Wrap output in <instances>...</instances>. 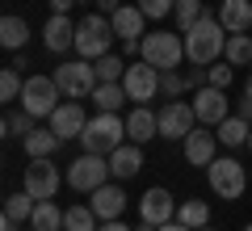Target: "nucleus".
<instances>
[{"label":"nucleus","instance_id":"1","mask_svg":"<svg viewBox=\"0 0 252 231\" xmlns=\"http://www.w3.org/2000/svg\"><path fill=\"white\" fill-rule=\"evenodd\" d=\"M223 46H227V30L219 17H202L193 30H185V59L198 67H210L223 55Z\"/></svg>","mask_w":252,"mask_h":231},{"label":"nucleus","instance_id":"2","mask_svg":"<svg viewBox=\"0 0 252 231\" xmlns=\"http://www.w3.org/2000/svg\"><path fill=\"white\" fill-rule=\"evenodd\" d=\"M114 21L105 17V13H89V17L76 26V51H80V59H89V63H97L101 55H109L114 51Z\"/></svg>","mask_w":252,"mask_h":231},{"label":"nucleus","instance_id":"3","mask_svg":"<svg viewBox=\"0 0 252 231\" xmlns=\"http://www.w3.org/2000/svg\"><path fill=\"white\" fill-rule=\"evenodd\" d=\"M122 143H126V122L118 114L89 118V126H84V134H80V147L93 151V156H109V151L122 147Z\"/></svg>","mask_w":252,"mask_h":231},{"label":"nucleus","instance_id":"4","mask_svg":"<svg viewBox=\"0 0 252 231\" xmlns=\"http://www.w3.org/2000/svg\"><path fill=\"white\" fill-rule=\"evenodd\" d=\"M139 59H147L160 71H172V67H181V59H185V38L181 34H164V30L143 34L139 38Z\"/></svg>","mask_w":252,"mask_h":231},{"label":"nucleus","instance_id":"5","mask_svg":"<svg viewBox=\"0 0 252 231\" xmlns=\"http://www.w3.org/2000/svg\"><path fill=\"white\" fill-rule=\"evenodd\" d=\"M55 84H59L63 97H72V101H84L97 93V67H93L89 59H76V63H59L55 67Z\"/></svg>","mask_w":252,"mask_h":231},{"label":"nucleus","instance_id":"6","mask_svg":"<svg viewBox=\"0 0 252 231\" xmlns=\"http://www.w3.org/2000/svg\"><path fill=\"white\" fill-rule=\"evenodd\" d=\"M109 177H114V172H109V156H93V151H84V156H76V160L67 164V185L80 189V194L101 189Z\"/></svg>","mask_w":252,"mask_h":231},{"label":"nucleus","instance_id":"7","mask_svg":"<svg viewBox=\"0 0 252 231\" xmlns=\"http://www.w3.org/2000/svg\"><path fill=\"white\" fill-rule=\"evenodd\" d=\"M206 181H210V189H215L219 198H227V202H235V198L248 189L244 164L231 160V156H215V160H210V168H206Z\"/></svg>","mask_w":252,"mask_h":231},{"label":"nucleus","instance_id":"8","mask_svg":"<svg viewBox=\"0 0 252 231\" xmlns=\"http://www.w3.org/2000/svg\"><path fill=\"white\" fill-rule=\"evenodd\" d=\"M21 109L34 114V118H51L55 109H59V84H55V76H26Z\"/></svg>","mask_w":252,"mask_h":231},{"label":"nucleus","instance_id":"9","mask_svg":"<svg viewBox=\"0 0 252 231\" xmlns=\"http://www.w3.org/2000/svg\"><path fill=\"white\" fill-rule=\"evenodd\" d=\"M122 89H126V97L135 101V105H147V101H152L156 93H160V67H152L147 59H139V63H126Z\"/></svg>","mask_w":252,"mask_h":231},{"label":"nucleus","instance_id":"10","mask_svg":"<svg viewBox=\"0 0 252 231\" xmlns=\"http://www.w3.org/2000/svg\"><path fill=\"white\" fill-rule=\"evenodd\" d=\"M26 194H34L38 202H51V198L59 194V168L51 164V156L26 164Z\"/></svg>","mask_w":252,"mask_h":231},{"label":"nucleus","instance_id":"11","mask_svg":"<svg viewBox=\"0 0 252 231\" xmlns=\"http://www.w3.org/2000/svg\"><path fill=\"white\" fill-rule=\"evenodd\" d=\"M156 118H160V139H185L193 131V122H198V114H193L189 101H168Z\"/></svg>","mask_w":252,"mask_h":231},{"label":"nucleus","instance_id":"12","mask_svg":"<svg viewBox=\"0 0 252 231\" xmlns=\"http://www.w3.org/2000/svg\"><path fill=\"white\" fill-rule=\"evenodd\" d=\"M139 219L143 223H152V227H164V223H172L177 219V202H172V194L168 189H147L143 194V202H139Z\"/></svg>","mask_w":252,"mask_h":231},{"label":"nucleus","instance_id":"13","mask_svg":"<svg viewBox=\"0 0 252 231\" xmlns=\"http://www.w3.org/2000/svg\"><path fill=\"white\" fill-rule=\"evenodd\" d=\"M193 114H198L202 126H219L227 118V89H215V84L198 89L193 93Z\"/></svg>","mask_w":252,"mask_h":231},{"label":"nucleus","instance_id":"14","mask_svg":"<svg viewBox=\"0 0 252 231\" xmlns=\"http://www.w3.org/2000/svg\"><path fill=\"white\" fill-rule=\"evenodd\" d=\"M84 126H89V114H84L80 101H63V105L51 114V131L59 134L63 143H67V139H80Z\"/></svg>","mask_w":252,"mask_h":231},{"label":"nucleus","instance_id":"15","mask_svg":"<svg viewBox=\"0 0 252 231\" xmlns=\"http://www.w3.org/2000/svg\"><path fill=\"white\" fill-rule=\"evenodd\" d=\"M181 143H185V160L193 164V168H210L215 147H219V134H210L206 126H193V131H189Z\"/></svg>","mask_w":252,"mask_h":231},{"label":"nucleus","instance_id":"16","mask_svg":"<svg viewBox=\"0 0 252 231\" xmlns=\"http://www.w3.org/2000/svg\"><path fill=\"white\" fill-rule=\"evenodd\" d=\"M76 26L80 21H72L67 13H51V21L42 26V42H46V51H67V46H76Z\"/></svg>","mask_w":252,"mask_h":231},{"label":"nucleus","instance_id":"17","mask_svg":"<svg viewBox=\"0 0 252 231\" xmlns=\"http://www.w3.org/2000/svg\"><path fill=\"white\" fill-rule=\"evenodd\" d=\"M139 168H143V143H122V147L109 151V172L118 181H130Z\"/></svg>","mask_w":252,"mask_h":231},{"label":"nucleus","instance_id":"18","mask_svg":"<svg viewBox=\"0 0 252 231\" xmlns=\"http://www.w3.org/2000/svg\"><path fill=\"white\" fill-rule=\"evenodd\" d=\"M93 210H97V219L101 223H109V219H122V210H126V189L122 185H101V189H93Z\"/></svg>","mask_w":252,"mask_h":231},{"label":"nucleus","instance_id":"19","mask_svg":"<svg viewBox=\"0 0 252 231\" xmlns=\"http://www.w3.org/2000/svg\"><path fill=\"white\" fill-rule=\"evenodd\" d=\"M219 21L227 34H248L252 30V0H223L219 4Z\"/></svg>","mask_w":252,"mask_h":231},{"label":"nucleus","instance_id":"20","mask_svg":"<svg viewBox=\"0 0 252 231\" xmlns=\"http://www.w3.org/2000/svg\"><path fill=\"white\" fill-rule=\"evenodd\" d=\"M114 34L122 38V42H139V38H143V21H147V13L139 9V4H122V9L114 13Z\"/></svg>","mask_w":252,"mask_h":231},{"label":"nucleus","instance_id":"21","mask_svg":"<svg viewBox=\"0 0 252 231\" xmlns=\"http://www.w3.org/2000/svg\"><path fill=\"white\" fill-rule=\"evenodd\" d=\"M156 134H160V118L147 105H135L126 114V139L130 143H147V139H156Z\"/></svg>","mask_w":252,"mask_h":231},{"label":"nucleus","instance_id":"22","mask_svg":"<svg viewBox=\"0 0 252 231\" xmlns=\"http://www.w3.org/2000/svg\"><path fill=\"white\" fill-rule=\"evenodd\" d=\"M219 143H227V147H244L248 143V134H252V122L248 118H240V114H227L223 122H219Z\"/></svg>","mask_w":252,"mask_h":231},{"label":"nucleus","instance_id":"23","mask_svg":"<svg viewBox=\"0 0 252 231\" xmlns=\"http://www.w3.org/2000/svg\"><path fill=\"white\" fill-rule=\"evenodd\" d=\"M59 143H63V139L51 131V126H46V131H38V126H34V131L26 134V156H30V160H46Z\"/></svg>","mask_w":252,"mask_h":231},{"label":"nucleus","instance_id":"24","mask_svg":"<svg viewBox=\"0 0 252 231\" xmlns=\"http://www.w3.org/2000/svg\"><path fill=\"white\" fill-rule=\"evenodd\" d=\"M223 59L231 67H252V34H227Z\"/></svg>","mask_w":252,"mask_h":231},{"label":"nucleus","instance_id":"25","mask_svg":"<svg viewBox=\"0 0 252 231\" xmlns=\"http://www.w3.org/2000/svg\"><path fill=\"white\" fill-rule=\"evenodd\" d=\"M0 42L9 46V51H21V46L30 42V26H26V17H17V13H9V17L0 21Z\"/></svg>","mask_w":252,"mask_h":231},{"label":"nucleus","instance_id":"26","mask_svg":"<svg viewBox=\"0 0 252 231\" xmlns=\"http://www.w3.org/2000/svg\"><path fill=\"white\" fill-rule=\"evenodd\" d=\"M122 101H130L122 84H97V93H93L97 114H118V109H122Z\"/></svg>","mask_w":252,"mask_h":231},{"label":"nucleus","instance_id":"27","mask_svg":"<svg viewBox=\"0 0 252 231\" xmlns=\"http://www.w3.org/2000/svg\"><path fill=\"white\" fill-rule=\"evenodd\" d=\"M34 206H38V198L21 189V194H13L9 202H4V219H13V223H21V227H26V223L34 219Z\"/></svg>","mask_w":252,"mask_h":231},{"label":"nucleus","instance_id":"28","mask_svg":"<svg viewBox=\"0 0 252 231\" xmlns=\"http://www.w3.org/2000/svg\"><path fill=\"white\" fill-rule=\"evenodd\" d=\"M177 223H185V227H206L210 223V206L206 202H198V198H189V202H181L177 206Z\"/></svg>","mask_w":252,"mask_h":231},{"label":"nucleus","instance_id":"29","mask_svg":"<svg viewBox=\"0 0 252 231\" xmlns=\"http://www.w3.org/2000/svg\"><path fill=\"white\" fill-rule=\"evenodd\" d=\"M97 210L93 206H72V210H63V231H97Z\"/></svg>","mask_w":252,"mask_h":231},{"label":"nucleus","instance_id":"30","mask_svg":"<svg viewBox=\"0 0 252 231\" xmlns=\"http://www.w3.org/2000/svg\"><path fill=\"white\" fill-rule=\"evenodd\" d=\"M93 67H97V80H101V84H122V76H126V59H118L114 51L101 55Z\"/></svg>","mask_w":252,"mask_h":231},{"label":"nucleus","instance_id":"31","mask_svg":"<svg viewBox=\"0 0 252 231\" xmlns=\"http://www.w3.org/2000/svg\"><path fill=\"white\" fill-rule=\"evenodd\" d=\"M30 227H34V231H59V227H63L59 206H55V202H38V206H34V219H30Z\"/></svg>","mask_w":252,"mask_h":231},{"label":"nucleus","instance_id":"32","mask_svg":"<svg viewBox=\"0 0 252 231\" xmlns=\"http://www.w3.org/2000/svg\"><path fill=\"white\" fill-rule=\"evenodd\" d=\"M172 17H177V26H181V34L185 30H193L206 13H202V0H177V9H172Z\"/></svg>","mask_w":252,"mask_h":231},{"label":"nucleus","instance_id":"33","mask_svg":"<svg viewBox=\"0 0 252 231\" xmlns=\"http://www.w3.org/2000/svg\"><path fill=\"white\" fill-rule=\"evenodd\" d=\"M38 118L26 114V109H13V114H4V134H13V139H26L30 131H34Z\"/></svg>","mask_w":252,"mask_h":231},{"label":"nucleus","instance_id":"34","mask_svg":"<svg viewBox=\"0 0 252 231\" xmlns=\"http://www.w3.org/2000/svg\"><path fill=\"white\" fill-rule=\"evenodd\" d=\"M21 89H26V80H21V71L9 63V67L0 71V97L4 101H21Z\"/></svg>","mask_w":252,"mask_h":231},{"label":"nucleus","instance_id":"35","mask_svg":"<svg viewBox=\"0 0 252 231\" xmlns=\"http://www.w3.org/2000/svg\"><path fill=\"white\" fill-rule=\"evenodd\" d=\"M231 80H235V67L227 59H215L210 63V84H215V89H231Z\"/></svg>","mask_w":252,"mask_h":231},{"label":"nucleus","instance_id":"36","mask_svg":"<svg viewBox=\"0 0 252 231\" xmlns=\"http://www.w3.org/2000/svg\"><path fill=\"white\" fill-rule=\"evenodd\" d=\"M160 93H164V97H181V93H185V76H181L177 67L160 71Z\"/></svg>","mask_w":252,"mask_h":231},{"label":"nucleus","instance_id":"37","mask_svg":"<svg viewBox=\"0 0 252 231\" xmlns=\"http://www.w3.org/2000/svg\"><path fill=\"white\" fill-rule=\"evenodd\" d=\"M139 9H143L152 21H160V17H168V13L177 9V0H139Z\"/></svg>","mask_w":252,"mask_h":231},{"label":"nucleus","instance_id":"38","mask_svg":"<svg viewBox=\"0 0 252 231\" xmlns=\"http://www.w3.org/2000/svg\"><path fill=\"white\" fill-rule=\"evenodd\" d=\"M210 84V67H198V63H193V71H185V89H206Z\"/></svg>","mask_w":252,"mask_h":231},{"label":"nucleus","instance_id":"39","mask_svg":"<svg viewBox=\"0 0 252 231\" xmlns=\"http://www.w3.org/2000/svg\"><path fill=\"white\" fill-rule=\"evenodd\" d=\"M118 9H122V0H97V13H105V17H114Z\"/></svg>","mask_w":252,"mask_h":231},{"label":"nucleus","instance_id":"40","mask_svg":"<svg viewBox=\"0 0 252 231\" xmlns=\"http://www.w3.org/2000/svg\"><path fill=\"white\" fill-rule=\"evenodd\" d=\"M51 4V13H72V4H80V0H46Z\"/></svg>","mask_w":252,"mask_h":231},{"label":"nucleus","instance_id":"41","mask_svg":"<svg viewBox=\"0 0 252 231\" xmlns=\"http://www.w3.org/2000/svg\"><path fill=\"white\" fill-rule=\"evenodd\" d=\"M97 231H135V227H126V223L122 219H109V223H101V227Z\"/></svg>","mask_w":252,"mask_h":231},{"label":"nucleus","instance_id":"42","mask_svg":"<svg viewBox=\"0 0 252 231\" xmlns=\"http://www.w3.org/2000/svg\"><path fill=\"white\" fill-rule=\"evenodd\" d=\"M235 114H240V118H248V122H252V97H244V101H240V109H235Z\"/></svg>","mask_w":252,"mask_h":231},{"label":"nucleus","instance_id":"43","mask_svg":"<svg viewBox=\"0 0 252 231\" xmlns=\"http://www.w3.org/2000/svg\"><path fill=\"white\" fill-rule=\"evenodd\" d=\"M0 231H26L21 223H13V219H0Z\"/></svg>","mask_w":252,"mask_h":231},{"label":"nucleus","instance_id":"44","mask_svg":"<svg viewBox=\"0 0 252 231\" xmlns=\"http://www.w3.org/2000/svg\"><path fill=\"white\" fill-rule=\"evenodd\" d=\"M160 231H193V227H185V223H177V219H172V223H164Z\"/></svg>","mask_w":252,"mask_h":231},{"label":"nucleus","instance_id":"45","mask_svg":"<svg viewBox=\"0 0 252 231\" xmlns=\"http://www.w3.org/2000/svg\"><path fill=\"white\" fill-rule=\"evenodd\" d=\"M135 231H160V227H152V223H139V227Z\"/></svg>","mask_w":252,"mask_h":231},{"label":"nucleus","instance_id":"46","mask_svg":"<svg viewBox=\"0 0 252 231\" xmlns=\"http://www.w3.org/2000/svg\"><path fill=\"white\" fill-rule=\"evenodd\" d=\"M198 231H215V227H210V223H206V227H198Z\"/></svg>","mask_w":252,"mask_h":231},{"label":"nucleus","instance_id":"47","mask_svg":"<svg viewBox=\"0 0 252 231\" xmlns=\"http://www.w3.org/2000/svg\"><path fill=\"white\" fill-rule=\"evenodd\" d=\"M244 231H252V223H248V227H244Z\"/></svg>","mask_w":252,"mask_h":231},{"label":"nucleus","instance_id":"48","mask_svg":"<svg viewBox=\"0 0 252 231\" xmlns=\"http://www.w3.org/2000/svg\"><path fill=\"white\" fill-rule=\"evenodd\" d=\"M248 147H252V134H248Z\"/></svg>","mask_w":252,"mask_h":231},{"label":"nucleus","instance_id":"49","mask_svg":"<svg viewBox=\"0 0 252 231\" xmlns=\"http://www.w3.org/2000/svg\"><path fill=\"white\" fill-rule=\"evenodd\" d=\"M89 4H97V0H89Z\"/></svg>","mask_w":252,"mask_h":231},{"label":"nucleus","instance_id":"50","mask_svg":"<svg viewBox=\"0 0 252 231\" xmlns=\"http://www.w3.org/2000/svg\"><path fill=\"white\" fill-rule=\"evenodd\" d=\"M26 231H34V227H26Z\"/></svg>","mask_w":252,"mask_h":231},{"label":"nucleus","instance_id":"51","mask_svg":"<svg viewBox=\"0 0 252 231\" xmlns=\"http://www.w3.org/2000/svg\"><path fill=\"white\" fill-rule=\"evenodd\" d=\"M248 34H252V30H248Z\"/></svg>","mask_w":252,"mask_h":231}]
</instances>
